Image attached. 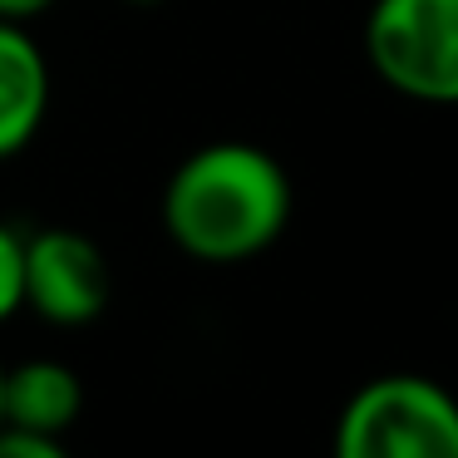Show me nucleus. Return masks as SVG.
I'll return each mask as SVG.
<instances>
[{
  "instance_id": "9",
  "label": "nucleus",
  "mask_w": 458,
  "mask_h": 458,
  "mask_svg": "<svg viewBox=\"0 0 458 458\" xmlns=\"http://www.w3.org/2000/svg\"><path fill=\"white\" fill-rule=\"evenodd\" d=\"M55 0H0V21H35V15H45Z\"/></svg>"
},
{
  "instance_id": "6",
  "label": "nucleus",
  "mask_w": 458,
  "mask_h": 458,
  "mask_svg": "<svg viewBox=\"0 0 458 458\" xmlns=\"http://www.w3.org/2000/svg\"><path fill=\"white\" fill-rule=\"evenodd\" d=\"M80 409H84V385L60 360H21L0 379V424L64 438L80 424Z\"/></svg>"
},
{
  "instance_id": "1",
  "label": "nucleus",
  "mask_w": 458,
  "mask_h": 458,
  "mask_svg": "<svg viewBox=\"0 0 458 458\" xmlns=\"http://www.w3.org/2000/svg\"><path fill=\"white\" fill-rule=\"evenodd\" d=\"M291 178L267 148L222 139L188 153L163 188V232L208 267L251 261L286 232Z\"/></svg>"
},
{
  "instance_id": "8",
  "label": "nucleus",
  "mask_w": 458,
  "mask_h": 458,
  "mask_svg": "<svg viewBox=\"0 0 458 458\" xmlns=\"http://www.w3.org/2000/svg\"><path fill=\"white\" fill-rule=\"evenodd\" d=\"M0 458H64V438L0 424Z\"/></svg>"
},
{
  "instance_id": "3",
  "label": "nucleus",
  "mask_w": 458,
  "mask_h": 458,
  "mask_svg": "<svg viewBox=\"0 0 458 458\" xmlns=\"http://www.w3.org/2000/svg\"><path fill=\"white\" fill-rule=\"evenodd\" d=\"M369 70L414 104H458V0H375Z\"/></svg>"
},
{
  "instance_id": "11",
  "label": "nucleus",
  "mask_w": 458,
  "mask_h": 458,
  "mask_svg": "<svg viewBox=\"0 0 458 458\" xmlns=\"http://www.w3.org/2000/svg\"><path fill=\"white\" fill-rule=\"evenodd\" d=\"M0 379H5V365H0Z\"/></svg>"
},
{
  "instance_id": "7",
  "label": "nucleus",
  "mask_w": 458,
  "mask_h": 458,
  "mask_svg": "<svg viewBox=\"0 0 458 458\" xmlns=\"http://www.w3.org/2000/svg\"><path fill=\"white\" fill-rule=\"evenodd\" d=\"M21 261H25V237L15 227L0 222V326L25 310V291H21Z\"/></svg>"
},
{
  "instance_id": "10",
  "label": "nucleus",
  "mask_w": 458,
  "mask_h": 458,
  "mask_svg": "<svg viewBox=\"0 0 458 458\" xmlns=\"http://www.w3.org/2000/svg\"><path fill=\"white\" fill-rule=\"evenodd\" d=\"M129 5H158V0H129Z\"/></svg>"
},
{
  "instance_id": "5",
  "label": "nucleus",
  "mask_w": 458,
  "mask_h": 458,
  "mask_svg": "<svg viewBox=\"0 0 458 458\" xmlns=\"http://www.w3.org/2000/svg\"><path fill=\"white\" fill-rule=\"evenodd\" d=\"M50 114V64L21 21H0V163L25 153Z\"/></svg>"
},
{
  "instance_id": "4",
  "label": "nucleus",
  "mask_w": 458,
  "mask_h": 458,
  "mask_svg": "<svg viewBox=\"0 0 458 458\" xmlns=\"http://www.w3.org/2000/svg\"><path fill=\"white\" fill-rule=\"evenodd\" d=\"M21 291L25 310H35L45 326H89L109 306V261L84 232H35V237H25Z\"/></svg>"
},
{
  "instance_id": "2",
  "label": "nucleus",
  "mask_w": 458,
  "mask_h": 458,
  "mask_svg": "<svg viewBox=\"0 0 458 458\" xmlns=\"http://www.w3.org/2000/svg\"><path fill=\"white\" fill-rule=\"evenodd\" d=\"M340 458H458V399L428 375H379L335 419Z\"/></svg>"
}]
</instances>
